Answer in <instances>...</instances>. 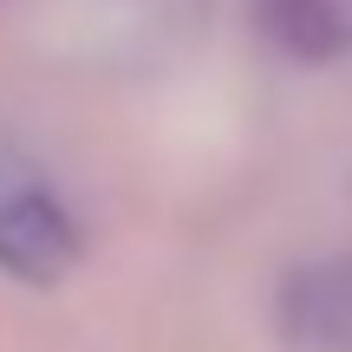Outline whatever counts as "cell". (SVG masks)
I'll return each mask as SVG.
<instances>
[{
  "mask_svg": "<svg viewBox=\"0 0 352 352\" xmlns=\"http://www.w3.org/2000/svg\"><path fill=\"white\" fill-rule=\"evenodd\" d=\"M85 254L72 209L52 196L26 164L0 157V274L26 280V287H52L65 280Z\"/></svg>",
  "mask_w": 352,
  "mask_h": 352,
  "instance_id": "1",
  "label": "cell"
},
{
  "mask_svg": "<svg viewBox=\"0 0 352 352\" xmlns=\"http://www.w3.org/2000/svg\"><path fill=\"white\" fill-rule=\"evenodd\" d=\"M254 13H261V33L274 39L287 59H340L352 46V13L346 0H254Z\"/></svg>",
  "mask_w": 352,
  "mask_h": 352,
  "instance_id": "3",
  "label": "cell"
},
{
  "mask_svg": "<svg viewBox=\"0 0 352 352\" xmlns=\"http://www.w3.org/2000/svg\"><path fill=\"white\" fill-rule=\"evenodd\" d=\"M274 314L300 352H352V254H314L287 267Z\"/></svg>",
  "mask_w": 352,
  "mask_h": 352,
  "instance_id": "2",
  "label": "cell"
}]
</instances>
